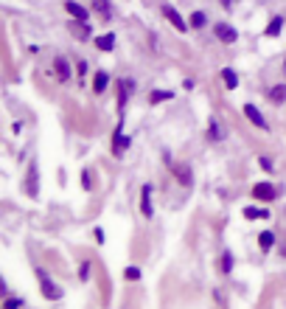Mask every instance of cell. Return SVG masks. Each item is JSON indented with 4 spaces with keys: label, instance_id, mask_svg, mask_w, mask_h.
Returning a JSON list of instances; mask_svg holds the SVG:
<instances>
[{
    "label": "cell",
    "instance_id": "obj_1",
    "mask_svg": "<svg viewBox=\"0 0 286 309\" xmlns=\"http://www.w3.org/2000/svg\"><path fill=\"white\" fill-rule=\"evenodd\" d=\"M37 281H39V293H43V295H45L48 301H62L65 289L59 287V284L53 281V278L48 276L45 270H37Z\"/></svg>",
    "mask_w": 286,
    "mask_h": 309
},
{
    "label": "cell",
    "instance_id": "obj_2",
    "mask_svg": "<svg viewBox=\"0 0 286 309\" xmlns=\"http://www.w3.org/2000/svg\"><path fill=\"white\" fill-rule=\"evenodd\" d=\"M23 191H26L31 200L39 197V166H37V160H31V163H28L26 180H23Z\"/></svg>",
    "mask_w": 286,
    "mask_h": 309
},
{
    "label": "cell",
    "instance_id": "obj_3",
    "mask_svg": "<svg viewBox=\"0 0 286 309\" xmlns=\"http://www.w3.org/2000/svg\"><path fill=\"white\" fill-rule=\"evenodd\" d=\"M160 14H163L166 20H169V23H171V26H174V28H177V31H180V34H186L188 28H191L188 23L182 20V14H180V11H177L174 6H169V3H163V6H160Z\"/></svg>",
    "mask_w": 286,
    "mask_h": 309
},
{
    "label": "cell",
    "instance_id": "obj_4",
    "mask_svg": "<svg viewBox=\"0 0 286 309\" xmlns=\"http://www.w3.org/2000/svg\"><path fill=\"white\" fill-rule=\"evenodd\" d=\"M68 31L73 34V40H79V43H87V40L93 37V26L90 23H81V20H70Z\"/></svg>",
    "mask_w": 286,
    "mask_h": 309
},
{
    "label": "cell",
    "instance_id": "obj_5",
    "mask_svg": "<svg viewBox=\"0 0 286 309\" xmlns=\"http://www.w3.org/2000/svg\"><path fill=\"white\" fill-rule=\"evenodd\" d=\"M213 34H216V40L224 43V45H233L238 40V31L230 26V23H216V26H213Z\"/></svg>",
    "mask_w": 286,
    "mask_h": 309
},
{
    "label": "cell",
    "instance_id": "obj_6",
    "mask_svg": "<svg viewBox=\"0 0 286 309\" xmlns=\"http://www.w3.org/2000/svg\"><path fill=\"white\" fill-rule=\"evenodd\" d=\"M253 197L258 200V203H270V200L278 197V188L272 186V183H255V186H253Z\"/></svg>",
    "mask_w": 286,
    "mask_h": 309
},
{
    "label": "cell",
    "instance_id": "obj_7",
    "mask_svg": "<svg viewBox=\"0 0 286 309\" xmlns=\"http://www.w3.org/2000/svg\"><path fill=\"white\" fill-rule=\"evenodd\" d=\"M244 115H247V121L253 124L255 129H267V127H270V124H267V118L261 115V110H258V107H255L253 102L244 104Z\"/></svg>",
    "mask_w": 286,
    "mask_h": 309
},
{
    "label": "cell",
    "instance_id": "obj_8",
    "mask_svg": "<svg viewBox=\"0 0 286 309\" xmlns=\"http://www.w3.org/2000/svg\"><path fill=\"white\" fill-rule=\"evenodd\" d=\"M65 11L70 14V20H81V23H90V11L85 9L81 3L76 0H65Z\"/></svg>",
    "mask_w": 286,
    "mask_h": 309
},
{
    "label": "cell",
    "instance_id": "obj_9",
    "mask_svg": "<svg viewBox=\"0 0 286 309\" xmlns=\"http://www.w3.org/2000/svg\"><path fill=\"white\" fill-rule=\"evenodd\" d=\"M53 73H56V82H68L70 76H73L70 62H68L65 56H53Z\"/></svg>",
    "mask_w": 286,
    "mask_h": 309
},
{
    "label": "cell",
    "instance_id": "obj_10",
    "mask_svg": "<svg viewBox=\"0 0 286 309\" xmlns=\"http://www.w3.org/2000/svg\"><path fill=\"white\" fill-rule=\"evenodd\" d=\"M152 191H154V188L149 186V183L140 188V214H143L146 219H152V217H154V208H152Z\"/></svg>",
    "mask_w": 286,
    "mask_h": 309
},
{
    "label": "cell",
    "instance_id": "obj_11",
    "mask_svg": "<svg viewBox=\"0 0 286 309\" xmlns=\"http://www.w3.org/2000/svg\"><path fill=\"white\" fill-rule=\"evenodd\" d=\"M171 171H174V177L180 180V186H186V188L194 186V171H191V166H188V163H177Z\"/></svg>",
    "mask_w": 286,
    "mask_h": 309
},
{
    "label": "cell",
    "instance_id": "obj_12",
    "mask_svg": "<svg viewBox=\"0 0 286 309\" xmlns=\"http://www.w3.org/2000/svg\"><path fill=\"white\" fill-rule=\"evenodd\" d=\"M107 85H110V73H107V70H95V76H93V93H95V96H101V93L107 90Z\"/></svg>",
    "mask_w": 286,
    "mask_h": 309
},
{
    "label": "cell",
    "instance_id": "obj_13",
    "mask_svg": "<svg viewBox=\"0 0 286 309\" xmlns=\"http://www.w3.org/2000/svg\"><path fill=\"white\" fill-rule=\"evenodd\" d=\"M115 43H118L115 34H98V37H93V45L98 51H112V48H115Z\"/></svg>",
    "mask_w": 286,
    "mask_h": 309
},
{
    "label": "cell",
    "instance_id": "obj_14",
    "mask_svg": "<svg viewBox=\"0 0 286 309\" xmlns=\"http://www.w3.org/2000/svg\"><path fill=\"white\" fill-rule=\"evenodd\" d=\"M281 31H283V17H281V14H275L270 23H267L264 37H281Z\"/></svg>",
    "mask_w": 286,
    "mask_h": 309
},
{
    "label": "cell",
    "instance_id": "obj_15",
    "mask_svg": "<svg viewBox=\"0 0 286 309\" xmlns=\"http://www.w3.org/2000/svg\"><path fill=\"white\" fill-rule=\"evenodd\" d=\"M270 217H272L270 208H255V205L244 208V219H247V222H253V219H270Z\"/></svg>",
    "mask_w": 286,
    "mask_h": 309
},
{
    "label": "cell",
    "instance_id": "obj_16",
    "mask_svg": "<svg viewBox=\"0 0 286 309\" xmlns=\"http://www.w3.org/2000/svg\"><path fill=\"white\" fill-rule=\"evenodd\" d=\"M275 239H278L275 230H261V234H258V247H261L264 253H270L272 247H275Z\"/></svg>",
    "mask_w": 286,
    "mask_h": 309
},
{
    "label": "cell",
    "instance_id": "obj_17",
    "mask_svg": "<svg viewBox=\"0 0 286 309\" xmlns=\"http://www.w3.org/2000/svg\"><path fill=\"white\" fill-rule=\"evenodd\" d=\"M267 99H270L272 104H283L286 102V85H272L270 90H267Z\"/></svg>",
    "mask_w": 286,
    "mask_h": 309
},
{
    "label": "cell",
    "instance_id": "obj_18",
    "mask_svg": "<svg viewBox=\"0 0 286 309\" xmlns=\"http://www.w3.org/2000/svg\"><path fill=\"white\" fill-rule=\"evenodd\" d=\"M219 76H222V82H224L228 90H236V87H238V73L233 68H222V73H219Z\"/></svg>",
    "mask_w": 286,
    "mask_h": 309
},
{
    "label": "cell",
    "instance_id": "obj_19",
    "mask_svg": "<svg viewBox=\"0 0 286 309\" xmlns=\"http://www.w3.org/2000/svg\"><path fill=\"white\" fill-rule=\"evenodd\" d=\"M174 90H152L149 93V104H160V102H171Z\"/></svg>",
    "mask_w": 286,
    "mask_h": 309
},
{
    "label": "cell",
    "instance_id": "obj_20",
    "mask_svg": "<svg viewBox=\"0 0 286 309\" xmlns=\"http://www.w3.org/2000/svg\"><path fill=\"white\" fill-rule=\"evenodd\" d=\"M205 23H208V14H205V11H191V20H188V26L194 28V31L205 28Z\"/></svg>",
    "mask_w": 286,
    "mask_h": 309
},
{
    "label": "cell",
    "instance_id": "obj_21",
    "mask_svg": "<svg viewBox=\"0 0 286 309\" xmlns=\"http://www.w3.org/2000/svg\"><path fill=\"white\" fill-rule=\"evenodd\" d=\"M222 138H224V132H222V127H219V121L211 118V121H208V141H222Z\"/></svg>",
    "mask_w": 286,
    "mask_h": 309
},
{
    "label": "cell",
    "instance_id": "obj_22",
    "mask_svg": "<svg viewBox=\"0 0 286 309\" xmlns=\"http://www.w3.org/2000/svg\"><path fill=\"white\" fill-rule=\"evenodd\" d=\"M219 270H222L224 276H228V273L233 270V253H230V250H224V253H222V261H219Z\"/></svg>",
    "mask_w": 286,
    "mask_h": 309
},
{
    "label": "cell",
    "instance_id": "obj_23",
    "mask_svg": "<svg viewBox=\"0 0 286 309\" xmlns=\"http://www.w3.org/2000/svg\"><path fill=\"white\" fill-rule=\"evenodd\" d=\"M129 96H132V93L127 90V87L121 85V82H118V110L124 112V107H127V102H129Z\"/></svg>",
    "mask_w": 286,
    "mask_h": 309
},
{
    "label": "cell",
    "instance_id": "obj_24",
    "mask_svg": "<svg viewBox=\"0 0 286 309\" xmlns=\"http://www.w3.org/2000/svg\"><path fill=\"white\" fill-rule=\"evenodd\" d=\"M93 9L98 11V14L104 17V20L110 17V11H112V9H110V0H93Z\"/></svg>",
    "mask_w": 286,
    "mask_h": 309
},
{
    "label": "cell",
    "instance_id": "obj_25",
    "mask_svg": "<svg viewBox=\"0 0 286 309\" xmlns=\"http://www.w3.org/2000/svg\"><path fill=\"white\" fill-rule=\"evenodd\" d=\"M124 278H127V281H140V267L129 264L127 270H124Z\"/></svg>",
    "mask_w": 286,
    "mask_h": 309
},
{
    "label": "cell",
    "instance_id": "obj_26",
    "mask_svg": "<svg viewBox=\"0 0 286 309\" xmlns=\"http://www.w3.org/2000/svg\"><path fill=\"white\" fill-rule=\"evenodd\" d=\"M90 273H93V264H90V261H81V267H79V281H87V278H90Z\"/></svg>",
    "mask_w": 286,
    "mask_h": 309
},
{
    "label": "cell",
    "instance_id": "obj_27",
    "mask_svg": "<svg viewBox=\"0 0 286 309\" xmlns=\"http://www.w3.org/2000/svg\"><path fill=\"white\" fill-rule=\"evenodd\" d=\"M23 304H26L23 298H11V295H9V298L3 301V309H23Z\"/></svg>",
    "mask_w": 286,
    "mask_h": 309
},
{
    "label": "cell",
    "instance_id": "obj_28",
    "mask_svg": "<svg viewBox=\"0 0 286 309\" xmlns=\"http://www.w3.org/2000/svg\"><path fill=\"white\" fill-rule=\"evenodd\" d=\"M90 186H93V177H90V169H81V188H85V191H90Z\"/></svg>",
    "mask_w": 286,
    "mask_h": 309
},
{
    "label": "cell",
    "instance_id": "obj_29",
    "mask_svg": "<svg viewBox=\"0 0 286 309\" xmlns=\"http://www.w3.org/2000/svg\"><path fill=\"white\" fill-rule=\"evenodd\" d=\"M118 82H121V85L127 87L129 93H135V90H138V85H135V79H132V76H121V79H118Z\"/></svg>",
    "mask_w": 286,
    "mask_h": 309
},
{
    "label": "cell",
    "instance_id": "obj_30",
    "mask_svg": "<svg viewBox=\"0 0 286 309\" xmlns=\"http://www.w3.org/2000/svg\"><path fill=\"white\" fill-rule=\"evenodd\" d=\"M258 166H261L264 171H272V160H270V158H258Z\"/></svg>",
    "mask_w": 286,
    "mask_h": 309
},
{
    "label": "cell",
    "instance_id": "obj_31",
    "mask_svg": "<svg viewBox=\"0 0 286 309\" xmlns=\"http://www.w3.org/2000/svg\"><path fill=\"white\" fill-rule=\"evenodd\" d=\"M93 236H95V242H98V245H104V230H101V228H95Z\"/></svg>",
    "mask_w": 286,
    "mask_h": 309
},
{
    "label": "cell",
    "instance_id": "obj_32",
    "mask_svg": "<svg viewBox=\"0 0 286 309\" xmlns=\"http://www.w3.org/2000/svg\"><path fill=\"white\" fill-rule=\"evenodd\" d=\"M219 3L224 6V11H228V9H230V3H233V0H219Z\"/></svg>",
    "mask_w": 286,
    "mask_h": 309
},
{
    "label": "cell",
    "instance_id": "obj_33",
    "mask_svg": "<svg viewBox=\"0 0 286 309\" xmlns=\"http://www.w3.org/2000/svg\"><path fill=\"white\" fill-rule=\"evenodd\" d=\"M283 73H286V62H283Z\"/></svg>",
    "mask_w": 286,
    "mask_h": 309
}]
</instances>
